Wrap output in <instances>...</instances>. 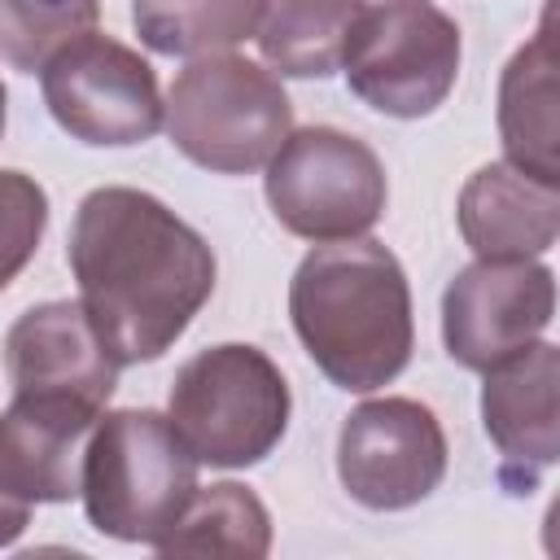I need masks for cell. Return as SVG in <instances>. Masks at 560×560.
<instances>
[{
    "mask_svg": "<svg viewBox=\"0 0 560 560\" xmlns=\"http://www.w3.org/2000/svg\"><path fill=\"white\" fill-rule=\"evenodd\" d=\"M162 556H241L262 560L271 551V516L262 499L241 481L197 486L175 529L158 542Z\"/></svg>",
    "mask_w": 560,
    "mask_h": 560,
    "instance_id": "17",
    "label": "cell"
},
{
    "mask_svg": "<svg viewBox=\"0 0 560 560\" xmlns=\"http://www.w3.org/2000/svg\"><path fill=\"white\" fill-rule=\"evenodd\" d=\"M289 319L311 363L350 394L389 385L416 346L407 271L372 236L315 245L289 280Z\"/></svg>",
    "mask_w": 560,
    "mask_h": 560,
    "instance_id": "2",
    "label": "cell"
},
{
    "mask_svg": "<svg viewBox=\"0 0 560 560\" xmlns=\"http://www.w3.org/2000/svg\"><path fill=\"white\" fill-rule=\"evenodd\" d=\"M556 315V276L538 258H477L442 293L446 354L486 372L534 346Z\"/></svg>",
    "mask_w": 560,
    "mask_h": 560,
    "instance_id": "10",
    "label": "cell"
},
{
    "mask_svg": "<svg viewBox=\"0 0 560 560\" xmlns=\"http://www.w3.org/2000/svg\"><path fill=\"white\" fill-rule=\"evenodd\" d=\"M363 0H262L254 39L271 70L289 79H328L341 70Z\"/></svg>",
    "mask_w": 560,
    "mask_h": 560,
    "instance_id": "16",
    "label": "cell"
},
{
    "mask_svg": "<svg viewBox=\"0 0 560 560\" xmlns=\"http://www.w3.org/2000/svg\"><path fill=\"white\" fill-rule=\"evenodd\" d=\"M499 140L512 166L560 184V122H556V35L551 13L538 35L512 52L499 79Z\"/></svg>",
    "mask_w": 560,
    "mask_h": 560,
    "instance_id": "15",
    "label": "cell"
},
{
    "mask_svg": "<svg viewBox=\"0 0 560 560\" xmlns=\"http://www.w3.org/2000/svg\"><path fill=\"white\" fill-rule=\"evenodd\" d=\"M48 228V192L26 171H0V293L35 258Z\"/></svg>",
    "mask_w": 560,
    "mask_h": 560,
    "instance_id": "20",
    "label": "cell"
},
{
    "mask_svg": "<svg viewBox=\"0 0 560 560\" xmlns=\"http://www.w3.org/2000/svg\"><path fill=\"white\" fill-rule=\"evenodd\" d=\"M337 477L372 512H402L446 477V433L416 398L359 402L337 433Z\"/></svg>",
    "mask_w": 560,
    "mask_h": 560,
    "instance_id": "9",
    "label": "cell"
},
{
    "mask_svg": "<svg viewBox=\"0 0 560 560\" xmlns=\"http://www.w3.org/2000/svg\"><path fill=\"white\" fill-rule=\"evenodd\" d=\"M101 0H0V57L35 74L66 44L96 31Z\"/></svg>",
    "mask_w": 560,
    "mask_h": 560,
    "instance_id": "19",
    "label": "cell"
},
{
    "mask_svg": "<svg viewBox=\"0 0 560 560\" xmlns=\"http://www.w3.org/2000/svg\"><path fill=\"white\" fill-rule=\"evenodd\" d=\"M26 525H31V503L0 490V547H13L26 534Z\"/></svg>",
    "mask_w": 560,
    "mask_h": 560,
    "instance_id": "21",
    "label": "cell"
},
{
    "mask_svg": "<svg viewBox=\"0 0 560 560\" xmlns=\"http://www.w3.org/2000/svg\"><path fill=\"white\" fill-rule=\"evenodd\" d=\"M162 127L188 162L214 175H249L262 171L293 131V105L258 61L206 52L175 74L162 101Z\"/></svg>",
    "mask_w": 560,
    "mask_h": 560,
    "instance_id": "4",
    "label": "cell"
},
{
    "mask_svg": "<svg viewBox=\"0 0 560 560\" xmlns=\"http://www.w3.org/2000/svg\"><path fill=\"white\" fill-rule=\"evenodd\" d=\"M464 39L455 18L429 0L363 4L350 26L341 70L350 92L389 118L433 114L459 79Z\"/></svg>",
    "mask_w": 560,
    "mask_h": 560,
    "instance_id": "7",
    "label": "cell"
},
{
    "mask_svg": "<svg viewBox=\"0 0 560 560\" xmlns=\"http://www.w3.org/2000/svg\"><path fill=\"white\" fill-rule=\"evenodd\" d=\"M289 407V381L271 354L245 341H223L179 363L166 420L197 464L249 468L280 446Z\"/></svg>",
    "mask_w": 560,
    "mask_h": 560,
    "instance_id": "5",
    "label": "cell"
},
{
    "mask_svg": "<svg viewBox=\"0 0 560 560\" xmlns=\"http://www.w3.org/2000/svg\"><path fill=\"white\" fill-rule=\"evenodd\" d=\"M39 88L57 127L83 144H144L162 127V92L153 66L101 31L66 44L39 70Z\"/></svg>",
    "mask_w": 560,
    "mask_h": 560,
    "instance_id": "8",
    "label": "cell"
},
{
    "mask_svg": "<svg viewBox=\"0 0 560 560\" xmlns=\"http://www.w3.org/2000/svg\"><path fill=\"white\" fill-rule=\"evenodd\" d=\"M101 411L74 394H13L0 411V490L22 503H70Z\"/></svg>",
    "mask_w": 560,
    "mask_h": 560,
    "instance_id": "12",
    "label": "cell"
},
{
    "mask_svg": "<svg viewBox=\"0 0 560 560\" xmlns=\"http://www.w3.org/2000/svg\"><path fill=\"white\" fill-rule=\"evenodd\" d=\"M481 424L499 451V481L529 490L560 455V350L534 341L521 354L486 368Z\"/></svg>",
    "mask_w": 560,
    "mask_h": 560,
    "instance_id": "11",
    "label": "cell"
},
{
    "mask_svg": "<svg viewBox=\"0 0 560 560\" xmlns=\"http://www.w3.org/2000/svg\"><path fill=\"white\" fill-rule=\"evenodd\" d=\"M262 0H131L136 35L162 57L232 52L254 35Z\"/></svg>",
    "mask_w": 560,
    "mask_h": 560,
    "instance_id": "18",
    "label": "cell"
},
{
    "mask_svg": "<svg viewBox=\"0 0 560 560\" xmlns=\"http://www.w3.org/2000/svg\"><path fill=\"white\" fill-rule=\"evenodd\" d=\"M79 494L96 534L158 547L197 494V459L162 411H101L83 451Z\"/></svg>",
    "mask_w": 560,
    "mask_h": 560,
    "instance_id": "3",
    "label": "cell"
},
{
    "mask_svg": "<svg viewBox=\"0 0 560 560\" xmlns=\"http://www.w3.org/2000/svg\"><path fill=\"white\" fill-rule=\"evenodd\" d=\"M455 219L477 258H538L560 236V184L490 162L459 188Z\"/></svg>",
    "mask_w": 560,
    "mask_h": 560,
    "instance_id": "14",
    "label": "cell"
},
{
    "mask_svg": "<svg viewBox=\"0 0 560 560\" xmlns=\"http://www.w3.org/2000/svg\"><path fill=\"white\" fill-rule=\"evenodd\" d=\"M118 354L101 341L83 302H39L4 332L13 394H74L96 407L118 389Z\"/></svg>",
    "mask_w": 560,
    "mask_h": 560,
    "instance_id": "13",
    "label": "cell"
},
{
    "mask_svg": "<svg viewBox=\"0 0 560 560\" xmlns=\"http://www.w3.org/2000/svg\"><path fill=\"white\" fill-rule=\"evenodd\" d=\"M0 136H4V83H0Z\"/></svg>",
    "mask_w": 560,
    "mask_h": 560,
    "instance_id": "22",
    "label": "cell"
},
{
    "mask_svg": "<svg viewBox=\"0 0 560 560\" xmlns=\"http://www.w3.org/2000/svg\"><path fill=\"white\" fill-rule=\"evenodd\" d=\"M276 223L302 241H354L385 214V166L368 140L337 127L289 131L262 179Z\"/></svg>",
    "mask_w": 560,
    "mask_h": 560,
    "instance_id": "6",
    "label": "cell"
},
{
    "mask_svg": "<svg viewBox=\"0 0 560 560\" xmlns=\"http://www.w3.org/2000/svg\"><path fill=\"white\" fill-rule=\"evenodd\" d=\"M79 302L118 363L162 359L214 293V254L166 201L140 188H92L70 223Z\"/></svg>",
    "mask_w": 560,
    "mask_h": 560,
    "instance_id": "1",
    "label": "cell"
}]
</instances>
